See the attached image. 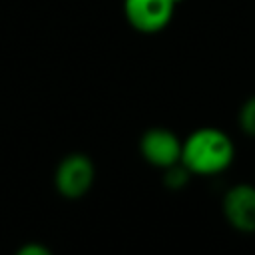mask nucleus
<instances>
[{"mask_svg": "<svg viewBox=\"0 0 255 255\" xmlns=\"http://www.w3.org/2000/svg\"><path fill=\"white\" fill-rule=\"evenodd\" d=\"M177 4V0H124L122 10L135 32L157 34L171 24Z\"/></svg>", "mask_w": 255, "mask_h": 255, "instance_id": "nucleus-3", "label": "nucleus"}, {"mask_svg": "<svg viewBox=\"0 0 255 255\" xmlns=\"http://www.w3.org/2000/svg\"><path fill=\"white\" fill-rule=\"evenodd\" d=\"M14 255H52V251L44 245V243H38V241H28L24 245L18 247V251Z\"/></svg>", "mask_w": 255, "mask_h": 255, "instance_id": "nucleus-8", "label": "nucleus"}, {"mask_svg": "<svg viewBox=\"0 0 255 255\" xmlns=\"http://www.w3.org/2000/svg\"><path fill=\"white\" fill-rule=\"evenodd\" d=\"M181 143L171 129L149 128L139 139V151L149 165L165 169L181 161Z\"/></svg>", "mask_w": 255, "mask_h": 255, "instance_id": "nucleus-4", "label": "nucleus"}, {"mask_svg": "<svg viewBox=\"0 0 255 255\" xmlns=\"http://www.w3.org/2000/svg\"><path fill=\"white\" fill-rule=\"evenodd\" d=\"M235 159L233 139L219 128H197L181 143V163L191 175L223 173Z\"/></svg>", "mask_w": 255, "mask_h": 255, "instance_id": "nucleus-1", "label": "nucleus"}, {"mask_svg": "<svg viewBox=\"0 0 255 255\" xmlns=\"http://www.w3.org/2000/svg\"><path fill=\"white\" fill-rule=\"evenodd\" d=\"M96 181V165L86 153H68L60 159L56 173H54V185L56 191L66 199H80L84 197Z\"/></svg>", "mask_w": 255, "mask_h": 255, "instance_id": "nucleus-2", "label": "nucleus"}, {"mask_svg": "<svg viewBox=\"0 0 255 255\" xmlns=\"http://www.w3.org/2000/svg\"><path fill=\"white\" fill-rule=\"evenodd\" d=\"M221 207L227 223L233 229L241 233L255 231V185L249 183L231 185L223 195Z\"/></svg>", "mask_w": 255, "mask_h": 255, "instance_id": "nucleus-5", "label": "nucleus"}, {"mask_svg": "<svg viewBox=\"0 0 255 255\" xmlns=\"http://www.w3.org/2000/svg\"><path fill=\"white\" fill-rule=\"evenodd\" d=\"M177 2H181V0H177Z\"/></svg>", "mask_w": 255, "mask_h": 255, "instance_id": "nucleus-9", "label": "nucleus"}, {"mask_svg": "<svg viewBox=\"0 0 255 255\" xmlns=\"http://www.w3.org/2000/svg\"><path fill=\"white\" fill-rule=\"evenodd\" d=\"M163 171H165L163 183H165L169 189H173V191H177V189H181L183 185H187V181H189V177H191L189 169H187L181 161L175 163V165H171V167H165Z\"/></svg>", "mask_w": 255, "mask_h": 255, "instance_id": "nucleus-7", "label": "nucleus"}, {"mask_svg": "<svg viewBox=\"0 0 255 255\" xmlns=\"http://www.w3.org/2000/svg\"><path fill=\"white\" fill-rule=\"evenodd\" d=\"M237 122H239V128L245 135L255 137V94L249 96L241 104L239 114H237Z\"/></svg>", "mask_w": 255, "mask_h": 255, "instance_id": "nucleus-6", "label": "nucleus"}]
</instances>
